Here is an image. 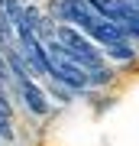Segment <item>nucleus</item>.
<instances>
[{
  "instance_id": "2",
  "label": "nucleus",
  "mask_w": 139,
  "mask_h": 146,
  "mask_svg": "<svg viewBox=\"0 0 139 146\" xmlns=\"http://www.w3.org/2000/svg\"><path fill=\"white\" fill-rule=\"evenodd\" d=\"M49 62H52L49 75H52L55 81H62V84H71V88H84V84H88V75H84L78 65H71V62H68V58H65L62 52H58L55 46L49 49Z\"/></svg>"
},
{
  "instance_id": "1",
  "label": "nucleus",
  "mask_w": 139,
  "mask_h": 146,
  "mask_svg": "<svg viewBox=\"0 0 139 146\" xmlns=\"http://www.w3.org/2000/svg\"><path fill=\"white\" fill-rule=\"evenodd\" d=\"M58 20H62L65 26H81L84 33H91L103 16L94 10L88 0H62V3H58Z\"/></svg>"
},
{
  "instance_id": "3",
  "label": "nucleus",
  "mask_w": 139,
  "mask_h": 146,
  "mask_svg": "<svg viewBox=\"0 0 139 146\" xmlns=\"http://www.w3.org/2000/svg\"><path fill=\"white\" fill-rule=\"evenodd\" d=\"M129 33V36H139V26H133V29H126Z\"/></svg>"
}]
</instances>
